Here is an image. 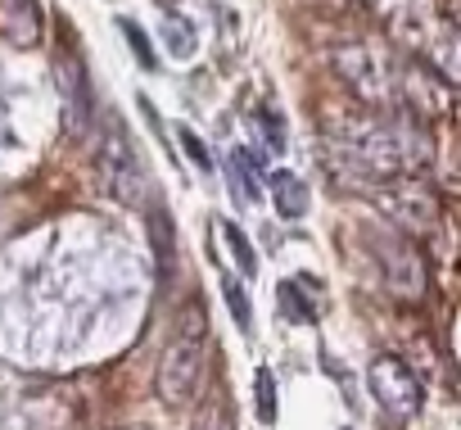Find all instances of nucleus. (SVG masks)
Listing matches in <instances>:
<instances>
[{
	"instance_id": "17",
	"label": "nucleus",
	"mask_w": 461,
	"mask_h": 430,
	"mask_svg": "<svg viewBox=\"0 0 461 430\" xmlns=\"http://www.w3.org/2000/svg\"><path fill=\"white\" fill-rule=\"evenodd\" d=\"M158 5H176V0H158Z\"/></svg>"
},
{
	"instance_id": "1",
	"label": "nucleus",
	"mask_w": 461,
	"mask_h": 430,
	"mask_svg": "<svg viewBox=\"0 0 461 430\" xmlns=\"http://www.w3.org/2000/svg\"><path fill=\"white\" fill-rule=\"evenodd\" d=\"M203 367H208V326H203L199 304H190L181 326L172 331L163 358H158V376H154L158 398L172 407H185L203 385Z\"/></svg>"
},
{
	"instance_id": "4",
	"label": "nucleus",
	"mask_w": 461,
	"mask_h": 430,
	"mask_svg": "<svg viewBox=\"0 0 461 430\" xmlns=\"http://www.w3.org/2000/svg\"><path fill=\"white\" fill-rule=\"evenodd\" d=\"M371 389L389 412H411L420 403V385L398 358H375L371 362Z\"/></svg>"
},
{
	"instance_id": "13",
	"label": "nucleus",
	"mask_w": 461,
	"mask_h": 430,
	"mask_svg": "<svg viewBox=\"0 0 461 430\" xmlns=\"http://www.w3.org/2000/svg\"><path fill=\"white\" fill-rule=\"evenodd\" d=\"M194 430H236V412H230V403L217 394V398L203 407V416H199Z\"/></svg>"
},
{
	"instance_id": "11",
	"label": "nucleus",
	"mask_w": 461,
	"mask_h": 430,
	"mask_svg": "<svg viewBox=\"0 0 461 430\" xmlns=\"http://www.w3.org/2000/svg\"><path fill=\"white\" fill-rule=\"evenodd\" d=\"M221 290H226V304H230V313H236V326L240 331H254V308H249V295L240 290V281L236 277H221Z\"/></svg>"
},
{
	"instance_id": "3",
	"label": "nucleus",
	"mask_w": 461,
	"mask_h": 430,
	"mask_svg": "<svg viewBox=\"0 0 461 430\" xmlns=\"http://www.w3.org/2000/svg\"><path fill=\"white\" fill-rule=\"evenodd\" d=\"M95 168H100V186H104L113 199H122V204H136V199H140V190H145V168H140V159H136V150H131L122 123L109 127Z\"/></svg>"
},
{
	"instance_id": "15",
	"label": "nucleus",
	"mask_w": 461,
	"mask_h": 430,
	"mask_svg": "<svg viewBox=\"0 0 461 430\" xmlns=\"http://www.w3.org/2000/svg\"><path fill=\"white\" fill-rule=\"evenodd\" d=\"M258 416L272 425L276 421V385H272V371H258Z\"/></svg>"
},
{
	"instance_id": "10",
	"label": "nucleus",
	"mask_w": 461,
	"mask_h": 430,
	"mask_svg": "<svg viewBox=\"0 0 461 430\" xmlns=\"http://www.w3.org/2000/svg\"><path fill=\"white\" fill-rule=\"evenodd\" d=\"M217 232L226 236V245H230V254H236V263L245 268V277H254V272H258V254H254V245H249V236H245V232H240L236 223H226V218L217 223Z\"/></svg>"
},
{
	"instance_id": "12",
	"label": "nucleus",
	"mask_w": 461,
	"mask_h": 430,
	"mask_svg": "<svg viewBox=\"0 0 461 430\" xmlns=\"http://www.w3.org/2000/svg\"><path fill=\"white\" fill-rule=\"evenodd\" d=\"M118 28H122V37H127V46H131V55H136V64L145 69V73H154L158 69V59H154V46H149V37L131 23V19H118Z\"/></svg>"
},
{
	"instance_id": "5",
	"label": "nucleus",
	"mask_w": 461,
	"mask_h": 430,
	"mask_svg": "<svg viewBox=\"0 0 461 430\" xmlns=\"http://www.w3.org/2000/svg\"><path fill=\"white\" fill-rule=\"evenodd\" d=\"M41 28V0H0V37L10 46H37Z\"/></svg>"
},
{
	"instance_id": "2",
	"label": "nucleus",
	"mask_w": 461,
	"mask_h": 430,
	"mask_svg": "<svg viewBox=\"0 0 461 430\" xmlns=\"http://www.w3.org/2000/svg\"><path fill=\"white\" fill-rule=\"evenodd\" d=\"M55 82H59V100H64V136H86L91 118H95V91H91V73L73 46V37L59 41L55 55Z\"/></svg>"
},
{
	"instance_id": "8",
	"label": "nucleus",
	"mask_w": 461,
	"mask_h": 430,
	"mask_svg": "<svg viewBox=\"0 0 461 430\" xmlns=\"http://www.w3.org/2000/svg\"><path fill=\"white\" fill-rule=\"evenodd\" d=\"M272 177V190H276V208L285 213V218H303V208H308V186L294 177V172H267Z\"/></svg>"
},
{
	"instance_id": "14",
	"label": "nucleus",
	"mask_w": 461,
	"mask_h": 430,
	"mask_svg": "<svg viewBox=\"0 0 461 430\" xmlns=\"http://www.w3.org/2000/svg\"><path fill=\"white\" fill-rule=\"evenodd\" d=\"M176 141L185 145V154H190V159H194V163H199L203 172H212V154H208V145H203V141H199V136H194V132H190L185 123L176 127Z\"/></svg>"
},
{
	"instance_id": "16",
	"label": "nucleus",
	"mask_w": 461,
	"mask_h": 430,
	"mask_svg": "<svg viewBox=\"0 0 461 430\" xmlns=\"http://www.w3.org/2000/svg\"><path fill=\"white\" fill-rule=\"evenodd\" d=\"M258 118H263V132H267V145H272V150L281 154V150H285V123H281V118H276L272 109H263Z\"/></svg>"
},
{
	"instance_id": "6",
	"label": "nucleus",
	"mask_w": 461,
	"mask_h": 430,
	"mask_svg": "<svg viewBox=\"0 0 461 430\" xmlns=\"http://www.w3.org/2000/svg\"><path fill=\"white\" fill-rule=\"evenodd\" d=\"M276 304H281V313H285L290 322H317V286H312V277H290V281H281Z\"/></svg>"
},
{
	"instance_id": "9",
	"label": "nucleus",
	"mask_w": 461,
	"mask_h": 430,
	"mask_svg": "<svg viewBox=\"0 0 461 430\" xmlns=\"http://www.w3.org/2000/svg\"><path fill=\"white\" fill-rule=\"evenodd\" d=\"M163 46L172 50V59H190V55H194V46H199L194 23L167 10V14H163Z\"/></svg>"
},
{
	"instance_id": "7",
	"label": "nucleus",
	"mask_w": 461,
	"mask_h": 430,
	"mask_svg": "<svg viewBox=\"0 0 461 430\" xmlns=\"http://www.w3.org/2000/svg\"><path fill=\"white\" fill-rule=\"evenodd\" d=\"M226 177H230V195L240 204H258L263 199V186H258V159L249 150H230L226 159Z\"/></svg>"
}]
</instances>
